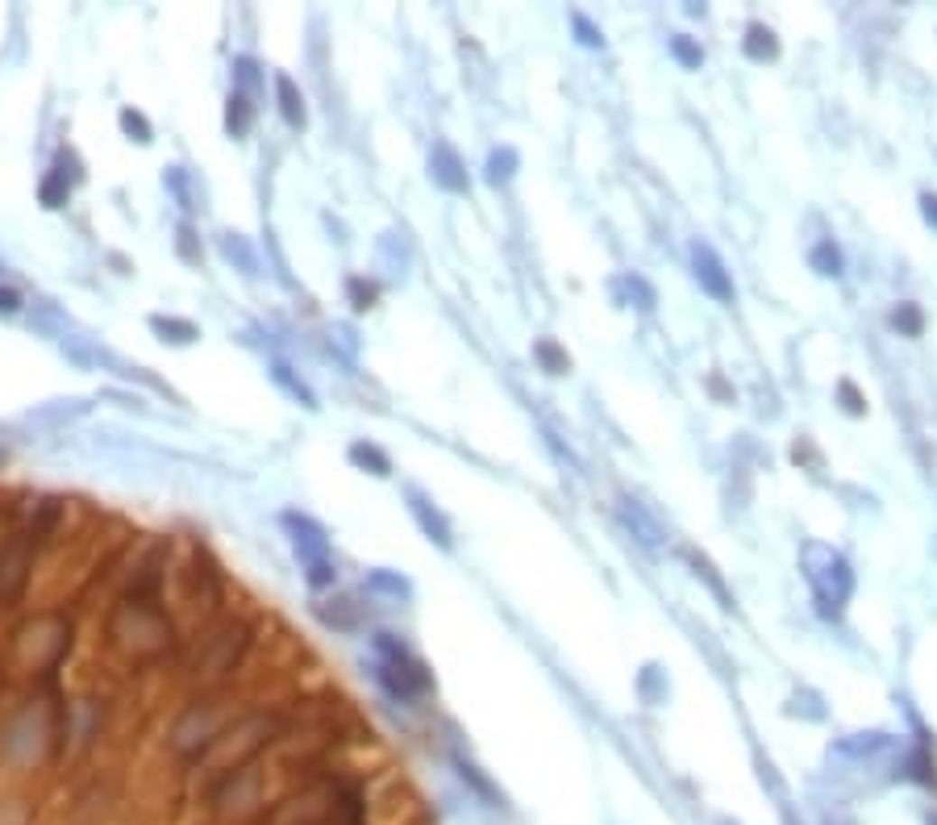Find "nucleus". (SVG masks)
Segmentation results:
<instances>
[{"label":"nucleus","instance_id":"nucleus-33","mask_svg":"<svg viewBox=\"0 0 937 825\" xmlns=\"http://www.w3.org/2000/svg\"><path fill=\"white\" fill-rule=\"evenodd\" d=\"M571 25H575V33H580V42H583V46H592V51H600V46H604V33H600V25H596L592 17H583V13H575Z\"/></svg>","mask_w":937,"mask_h":825},{"label":"nucleus","instance_id":"nucleus-37","mask_svg":"<svg viewBox=\"0 0 937 825\" xmlns=\"http://www.w3.org/2000/svg\"><path fill=\"white\" fill-rule=\"evenodd\" d=\"M459 775H463V780L471 783V788H475V793H479V796H487V801H496V788H492V783H487L484 775H479V771H475L467 759H459Z\"/></svg>","mask_w":937,"mask_h":825},{"label":"nucleus","instance_id":"nucleus-18","mask_svg":"<svg viewBox=\"0 0 937 825\" xmlns=\"http://www.w3.org/2000/svg\"><path fill=\"white\" fill-rule=\"evenodd\" d=\"M517 167H521V154L513 151V146H496L492 154H487V184H508L513 175H517Z\"/></svg>","mask_w":937,"mask_h":825},{"label":"nucleus","instance_id":"nucleus-27","mask_svg":"<svg viewBox=\"0 0 937 825\" xmlns=\"http://www.w3.org/2000/svg\"><path fill=\"white\" fill-rule=\"evenodd\" d=\"M117 125H121V130H125V134H130V138H134V142H138V146H151V142H154V130H151V121L142 117V113H138V109H134V105H125V109H121V113H117Z\"/></svg>","mask_w":937,"mask_h":825},{"label":"nucleus","instance_id":"nucleus-5","mask_svg":"<svg viewBox=\"0 0 937 825\" xmlns=\"http://www.w3.org/2000/svg\"><path fill=\"white\" fill-rule=\"evenodd\" d=\"M33 533H13L9 542L0 546V605H17V597L30 584V567H33Z\"/></svg>","mask_w":937,"mask_h":825},{"label":"nucleus","instance_id":"nucleus-20","mask_svg":"<svg viewBox=\"0 0 937 825\" xmlns=\"http://www.w3.org/2000/svg\"><path fill=\"white\" fill-rule=\"evenodd\" d=\"M746 55H750V59H758V63H766V59H775V55H779V42H775V33L766 30L763 22L746 25Z\"/></svg>","mask_w":937,"mask_h":825},{"label":"nucleus","instance_id":"nucleus-12","mask_svg":"<svg viewBox=\"0 0 937 825\" xmlns=\"http://www.w3.org/2000/svg\"><path fill=\"white\" fill-rule=\"evenodd\" d=\"M151 329L159 334V342H172V347H192L196 338H200L196 321H188V317H167V313H154Z\"/></svg>","mask_w":937,"mask_h":825},{"label":"nucleus","instance_id":"nucleus-11","mask_svg":"<svg viewBox=\"0 0 937 825\" xmlns=\"http://www.w3.org/2000/svg\"><path fill=\"white\" fill-rule=\"evenodd\" d=\"M621 525L634 533L642 546H650V551H654V546H663V530H658V522L650 517L646 509H642V505H637L634 496L621 500Z\"/></svg>","mask_w":937,"mask_h":825},{"label":"nucleus","instance_id":"nucleus-26","mask_svg":"<svg viewBox=\"0 0 937 825\" xmlns=\"http://www.w3.org/2000/svg\"><path fill=\"white\" fill-rule=\"evenodd\" d=\"M162 188L175 196V205H180L183 213H196L192 180H188V171H183V167H167V171H162Z\"/></svg>","mask_w":937,"mask_h":825},{"label":"nucleus","instance_id":"nucleus-6","mask_svg":"<svg viewBox=\"0 0 937 825\" xmlns=\"http://www.w3.org/2000/svg\"><path fill=\"white\" fill-rule=\"evenodd\" d=\"M280 522H283V530L292 533V551H296V559H301L304 567L329 559V538H325V530L312 522L309 513H283Z\"/></svg>","mask_w":937,"mask_h":825},{"label":"nucleus","instance_id":"nucleus-38","mask_svg":"<svg viewBox=\"0 0 937 825\" xmlns=\"http://www.w3.org/2000/svg\"><path fill=\"white\" fill-rule=\"evenodd\" d=\"M637 688H642V696H646V705H658V700L667 696V688H658V667H646L642 680H637Z\"/></svg>","mask_w":937,"mask_h":825},{"label":"nucleus","instance_id":"nucleus-4","mask_svg":"<svg viewBox=\"0 0 937 825\" xmlns=\"http://www.w3.org/2000/svg\"><path fill=\"white\" fill-rule=\"evenodd\" d=\"M246 651H250V626L246 621H226L213 638H205V646L196 654L200 684H221L226 675H234V667L242 663Z\"/></svg>","mask_w":937,"mask_h":825},{"label":"nucleus","instance_id":"nucleus-41","mask_svg":"<svg viewBox=\"0 0 937 825\" xmlns=\"http://www.w3.org/2000/svg\"><path fill=\"white\" fill-rule=\"evenodd\" d=\"M921 213H925L929 226H937V196H921Z\"/></svg>","mask_w":937,"mask_h":825},{"label":"nucleus","instance_id":"nucleus-13","mask_svg":"<svg viewBox=\"0 0 937 825\" xmlns=\"http://www.w3.org/2000/svg\"><path fill=\"white\" fill-rule=\"evenodd\" d=\"M275 97H280V113H283V121H288L292 130H304V121H309V109H304L301 88L292 84L288 76H275Z\"/></svg>","mask_w":937,"mask_h":825},{"label":"nucleus","instance_id":"nucleus-39","mask_svg":"<svg viewBox=\"0 0 937 825\" xmlns=\"http://www.w3.org/2000/svg\"><path fill=\"white\" fill-rule=\"evenodd\" d=\"M688 559H691V567H696V576H704V579H709V584H712V592H717V597H721V600H725V605H729V592H725V584H721V579L712 576V567H709V563H704L700 554H688Z\"/></svg>","mask_w":937,"mask_h":825},{"label":"nucleus","instance_id":"nucleus-29","mask_svg":"<svg viewBox=\"0 0 937 825\" xmlns=\"http://www.w3.org/2000/svg\"><path fill=\"white\" fill-rule=\"evenodd\" d=\"M79 412H88L84 401H54V404H46V409H33L30 417L33 422H71V417H79Z\"/></svg>","mask_w":937,"mask_h":825},{"label":"nucleus","instance_id":"nucleus-22","mask_svg":"<svg viewBox=\"0 0 937 825\" xmlns=\"http://www.w3.org/2000/svg\"><path fill=\"white\" fill-rule=\"evenodd\" d=\"M808 267H812L817 275H841V267H846V263H841L838 242H833V238L817 242V246L808 250Z\"/></svg>","mask_w":937,"mask_h":825},{"label":"nucleus","instance_id":"nucleus-1","mask_svg":"<svg viewBox=\"0 0 937 825\" xmlns=\"http://www.w3.org/2000/svg\"><path fill=\"white\" fill-rule=\"evenodd\" d=\"M800 563H804V576L812 584V597H817V613L821 617H841V608L854 592L850 563L825 542H804Z\"/></svg>","mask_w":937,"mask_h":825},{"label":"nucleus","instance_id":"nucleus-32","mask_svg":"<svg viewBox=\"0 0 937 825\" xmlns=\"http://www.w3.org/2000/svg\"><path fill=\"white\" fill-rule=\"evenodd\" d=\"M892 326L905 329L908 338H916L921 329H925V321H921V309H916V304H900V309L892 313Z\"/></svg>","mask_w":937,"mask_h":825},{"label":"nucleus","instance_id":"nucleus-40","mask_svg":"<svg viewBox=\"0 0 937 825\" xmlns=\"http://www.w3.org/2000/svg\"><path fill=\"white\" fill-rule=\"evenodd\" d=\"M17 309H22V292H17V288H0V313L13 317Z\"/></svg>","mask_w":937,"mask_h":825},{"label":"nucleus","instance_id":"nucleus-30","mask_svg":"<svg viewBox=\"0 0 937 825\" xmlns=\"http://www.w3.org/2000/svg\"><path fill=\"white\" fill-rule=\"evenodd\" d=\"M175 255H180L183 263H200V238H196V229L188 226V221H183L180 229H175Z\"/></svg>","mask_w":937,"mask_h":825},{"label":"nucleus","instance_id":"nucleus-34","mask_svg":"<svg viewBox=\"0 0 937 825\" xmlns=\"http://www.w3.org/2000/svg\"><path fill=\"white\" fill-rule=\"evenodd\" d=\"M346 296H350L355 309H371V301H376V283H366V280H358V275H350V280H346Z\"/></svg>","mask_w":937,"mask_h":825},{"label":"nucleus","instance_id":"nucleus-35","mask_svg":"<svg viewBox=\"0 0 937 825\" xmlns=\"http://www.w3.org/2000/svg\"><path fill=\"white\" fill-rule=\"evenodd\" d=\"M304 579H309L312 588H334V579H338V567H334V559H325V563H312V567H304Z\"/></svg>","mask_w":937,"mask_h":825},{"label":"nucleus","instance_id":"nucleus-9","mask_svg":"<svg viewBox=\"0 0 937 825\" xmlns=\"http://www.w3.org/2000/svg\"><path fill=\"white\" fill-rule=\"evenodd\" d=\"M409 496V513L417 517V525H421V533L430 538L433 546H442V551H450L454 546V530H450V522H446V513L433 505L425 492H417V488H409L404 492Z\"/></svg>","mask_w":937,"mask_h":825},{"label":"nucleus","instance_id":"nucleus-10","mask_svg":"<svg viewBox=\"0 0 937 825\" xmlns=\"http://www.w3.org/2000/svg\"><path fill=\"white\" fill-rule=\"evenodd\" d=\"M430 180L438 188H446V192H467V188H471V180H467V163L459 159V151H454L450 142H433Z\"/></svg>","mask_w":937,"mask_h":825},{"label":"nucleus","instance_id":"nucleus-3","mask_svg":"<svg viewBox=\"0 0 937 825\" xmlns=\"http://www.w3.org/2000/svg\"><path fill=\"white\" fill-rule=\"evenodd\" d=\"M376 651H379L376 680L384 684V692H388V696H396V700H413L417 692H425V688L433 684L430 672L413 659L409 646H404L400 638H392V634H376Z\"/></svg>","mask_w":937,"mask_h":825},{"label":"nucleus","instance_id":"nucleus-19","mask_svg":"<svg viewBox=\"0 0 937 825\" xmlns=\"http://www.w3.org/2000/svg\"><path fill=\"white\" fill-rule=\"evenodd\" d=\"M221 255L234 263L237 272H246V275L259 272V259H255V250H250V242L242 234H221Z\"/></svg>","mask_w":937,"mask_h":825},{"label":"nucleus","instance_id":"nucleus-21","mask_svg":"<svg viewBox=\"0 0 937 825\" xmlns=\"http://www.w3.org/2000/svg\"><path fill=\"white\" fill-rule=\"evenodd\" d=\"M533 358L542 363V371H546V375H567V371H571V358H567V350H562L559 342H550V338H538V342H533Z\"/></svg>","mask_w":937,"mask_h":825},{"label":"nucleus","instance_id":"nucleus-8","mask_svg":"<svg viewBox=\"0 0 937 825\" xmlns=\"http://www.w3.org/2000/svg\"><path fill=\"white\" fill-rule=\"evenodd\" d=\"M226 734L221 729V717H213V705H196L183 713V721L175 726V746L180 750H200L209 742H217Z\"/></svg>","mask_w":937,"mask_h":825},{"label":"nucleus","instance_id":"nucleus-7","mask_svg":"<svg viewBox=\"0 0 937 825\" xmlns=\"http://www.w3.org/2000/svg\"><path fill=\"white\" fill-rule=\"evenodd\" d=\"M691 272H696L700 288L712 296V301H721V304L733 301V280H729V272H725L721 255H717L709 242H700V238L691 242Z\"/></svg>","mask_w":937,"mask_h":825},{"label":"nucleus","instance_id":"nucleus-2","mask_svg":"<svg viewBox=\"0 0 937 825\" xmlns=\"http://www.w3.org/2000/svg\"><path fill=\"white\" fill-rule=\"evenodd\" d=\"M113 642H117L121 651L130 654V659H159L167 646H172V621L162 617L154 605H146V600H134V605H121L117 613H113Z\"/></svg>","mask_w":937,"mask_h":825},{"label":"nucleus","instance_id":"nucleus-23","mask_svg":"<svg viewBox=\"0 0 937 825\" xmlns=\"http://www.w3.org/2000/svg\"><path fill=\"white\" fill-rule=\"evenodd\" d=\"M317 617H321L325 626H334V630H355L363 613H358L355 600H329V605L317 608Z\"/></svg>","mask_w":937,"mask_h":825},{"label":"nucleus","instance_id":"nucleus-17","mask_svg":"<svg viewBox=\"0 0 937 825\" xmlns=\"http://www.w3.org/2000/svg\"><path fill=\"white\" fill-rule=\"evenodd\" d=\"M38 200H42V209H63L67 200H71V180H67V171L59 163L42 175V184H38Z\"/></svg>","mask_w":937,"mask_h":825},{"label":"nucleus","instance_id":"nucleus-24","mask_svg":"<svg viewBox=\"0 0 937 825\" xmlns=\"http://www.w3.org/2000/svg\"><path fill=\"white\" fill-rule=\"evenodd\" d=\"M271 380L280 384L283 392H288L292 401H301L304 409H317V396H312V388L304 380H296V375H292V367L288 363H275V367H271Z\"/></svg>","mask_w":937,"mask_h":825},{"label":"nucleus","instance_id":"nucleus-42","mask_svg":"<svg viewBox=\"0 0 937 825\" xmlns=\"http://www.w3.org/2000/svg\"><path fill=\"white\" fill-rule=\"evenodd\" d=\"M0 272H5V263H0Z\"/></svg>","mask_w":937,"mask_h":825},{"label":"nucleus","instance_id":"nucleus-25","mask_svg":"<svg viewBox=\"0 0 937 825\" xmlns=\"http://www.w3.org/2000/svg\"><path fill=\"white\" fill-rule=\"evenodd\" d=\"M621 292H625V301L634 304V309H642V313H650V309L658 304V292L650 288V280H642L637 272L621 275Z\"/></svg>","mask_w":937,"mask_h":825},{"label":"nucleus","instance_id":"nucleus-14","mask_svg":"<svg viewBox=\"0 0 937 825\" xmlns=\"http://www.w3.org/2000/svg\"><path fill=\"white\" fill-rule=\"evenodd\" d=\"M346 459H350V463H355L358 471H371V476H379V479H388V476H392V459L384 455V450H379L376 442H363V438H358V442H350Z\"/></svg>","mask_w":937,"mask_h":825},{"label":"nucleus","instance_id":"nucleus-28","mask_svg":"<svg viewBox=\"0 0 937 825\" xmlns=\"http://www.w3.org/2000/svg\"><path fill=\"white\" fill-rule=\"evenodd\" d=\"M366 588H371V592H388V597H396V600L413 597L409 579H404V576H392V571H384V567H379V571H371V576H366Z\"/></svg>","mask_w":937,"mask_h":825},{"label":"nucleus","instance_id":"nucleus-31","mask_svg":"<svg viewBox=\"0 0 937 825\" xmlns=\"http://www.w3.org/2000/svg\"><path fill=\"white\" fill-rule=\"evenodd\" d=\"M671 55H675L683 67H700V63H704V51L691 42V38H683V33H675V38H671Z\"/></svg>","mask_w":937,"mask_h":825},{"label":"nucleus","instance_id":"nucleus-16","mask_svg":"<svg viewBox=\"0 0 937 825\" xmlns=\"http://www.w3.org/2000/svg\"><path fill=\"white\" fill-rule=\"evenodd\" d=\"M234 92H242L246 100L263 97V67H259V59H250V55L234 59Z\"/></svg>","mask_w":937,"mask_h":825},{"label":"nucleus","instance_id":"nucleus-36","mask_svg":"<svg viewBox=\"0 0 937 825\" xmlns=\"http://www.w3.org/2000/svg\"><path fill=\"white\" fill-rule=\"evenodd\" d=\"M838 396H841V409H846V412H854V417H862V412H867V396H862V392L854 388L850 380L838 384Z\"/></svg>","mask_w":937,"mask_h":825},{"label":"nucleus","instance_id":"nucleus-15","mask_svg":"<svg viewBox=\"0 0 937 825\" xmlns=\"http://www.w3.org/2000/svg\"><path fill=\"white\" fill-rule=\"evenodd\" d=\"M255 125V100H246L242 92H229L226 100V134L229 138H246Z\"/></svg>","mask_w":937,"mask_h":825}]
</instances>
